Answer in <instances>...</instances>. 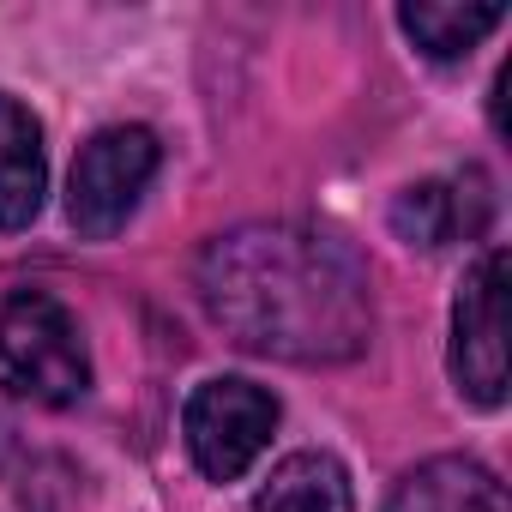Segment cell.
I'll return each instance as SVG.
<instances>
[{
  "label": "cell",
  "mask_w": 512,
  "mask_h": 512,
  "mask_svg": "<svg viewBox=\"0 0 512 512\" xmlns=\"http://www.w3.org/2000/svg\"><path fill=\"white\" fill-rule=\"evenodd\" d=\"M0 386L49 410H67L91 392V350L67 302L19 290L0 308Z\"/></svg>",
  "instance_id": "2"
},
{
  "label": "cell",
  "mask_w": 512,
  "mask_h": 512,
  "mask_svg": "<svg viewBox=\"0 0 512 512\" xmlns=\"http://www.w3.org/2000/svg\"><path fill=\"white\" fill-rule=\"evenodd\" d=\"M253 512H356V488L332 452L308 446L272 464V476L253 494Z\"/></svg>",
  "instance_id": "9"
},
{
  "label": "cell",
  "mask_w": 512,
  "mask_h": 512,
  "mask_svg": "<svg viewBox=\"0 0 512 512\" xmlns=\"http://www.w3.org/2000/svg\"><path fill=\"white\" fill-rule=\"evenodd\" d=\"M500 320H506V253L482 247L464 266V278H458L452 350H446V368H452L458 392L476 410H500L506 404V338H500Z\"/></svg>",
  "instance_id": "5"
},
{
  "label": "cell",
  "mask_w": 512,
  "mask_h": 512,
  "mask_svg": "<svg viewBox=\"0 0 512 512\" xmlns=\"http://www.w3.org/2000/svg\"><path fill=\"white\" fill-rule=\"evenodd\" d=\"M506 7H440V0H422V7H398L404 37L428 55V61H464L488 31H500Z\"/></svg>",
  "instance_id": "10"
},
{
  "label": "cell",
  "mask_w": 512,
  "mask_h": 512,
  "mask_svg": "<svg viewBox=\"0 0 512 512\" xmlns=\"http://www.w3.org/2000/svg\"><path fill=\"white\" fill-rule=\"evenodd\" d=\"M386 512H512V506H506V488L488 464H476L464 452H446V458L416 464L392 488Z\"/></svg>",
  "instance_id": "8"
},
{
  "label": "cell",
  "mask_w": 512,
  "mask_h": 512,
  "mask_svg": "<svg viewBox=\"0 0 512 512\" xmlns=\"http://www.w3.org/2000/svg\"><path fill=\"white\" fill-rule=\"evenodd\" d=\"M488 217H494V193H488L482 169L434 175V181H416L392 199V235L404 247H422V253L476 241L488 229Z\"/></svg>",
  "instance_id": "6"
},
{
  "label": "cell",
  "mask_w": 512,
  "mask_h": 512,
  "mask_svg": "<svg viewBox=\"0 0 512 512\" xmlns=\"http://www.w3.org/2000/svg\"><path fill=\"white\" fill-rule=\"evenodd\" d=\"M205 314L253 356L332 368L374 338V284L362 253L320 223H235L199 253Z\"/></svg>",
  "instance_id": "1"
},
{
  "label": "cell",
  "mask_w": 512,
  "mask_h": 512,
  "mask_svg": "<svg viewBox=\"0 0 512 512\" xmlns=\"http://www.w3.org/2000/svg\"><path fill=\"white\" fill-rule=\"evenodd\" d=\"M157 133L151 127H103L79 145L67 175V217L85 241H109L139 211V193L157 175Z\"/></svg>",
  "instance_id": "4"
},
{
  "label": "cell",
  "mask_w": 512,
  "mask_h": 512,
  "mask_svg": "<svg viewBox=\"0 0 512 512\" xmlns=\"http://www.w3.org/2000/svg\"><path fill=\"white\" fill-rule=\"evenodd\" d=\"M49 193V151H43V121L0 91V235H19L37 223Z\"/></svg>",
  "instance_id": "7"
},
{
  "label": "cell",
  "mask_w": 512,
  "mask_h": 512,
  "mask_svg": "<svg viewBox=\"0 0 512 512\" xmlns=\"http://www.w3.org/2000/svg\"><path fill=\"white\" fill-rule=\"evenodd\" d=\"M278 434V398L266 386H253L241 374H217L199 380L181 404V440L187 458L199 464V476L211 482H235L260 464V452Z\"/></svg>",
  "instance_id": "3"
}]
</instances>
